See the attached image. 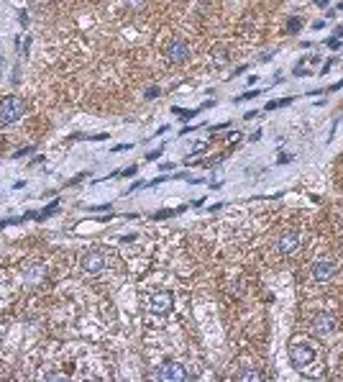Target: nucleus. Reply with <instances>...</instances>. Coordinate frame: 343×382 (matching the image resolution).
<instances>
[{"mask_svg":"<svg viewBox=\"0 0 343 382\" xmlns=\"http://www.w3.org/2000/svg\"><path fill=\"white\" fill-rule=\"evenodd\" d=\"M26 113V103L21 98H3L0 100V124H16V121Z\"/></svg>","mask_w":343,"mask_h":382,"instance_id":"f257e3e1","label":"nucleus"},{"mask_svg":"<svg viewBox=\"0 0 343 382\" xmlns=\"http://www.w3.org/2000/svg\"><path fill=\"white\" fill-rule=\"evenodd\" d=\"M154 377L161 380V382H185V380H190V372L185 370V364H180V362H164L156 370Z\"/></svg>","mask_w":343,"mask_h":382,"instance_id":"f03ea898","label":"nucleus"},{"mask_svg":"<svg viewBox=\"0 0 343 382\" xmlns=\"http://www.w3.org/2000/svg\"><path fill=\"white\" fill-rule=\"evenodd\" d=\"M310 328H312V333H318V336H331V333L338 331V320L331 313H320V316L312 318Z\"/></svg>","mask_w":343,"mask_h":382,"instance_id":"7ed1b4c3","label":"nucleus"},{"mask_svg":"<svg viewBox=\"0 0 343 382\" xmlns=\"http://www.w3.org/2000/svg\"><path fill=\"white\" fill-rule=\"evenodd\" d=\"M172 305H174V298L172 293H167V290H159V293H154L151 298H148V308H151L154 313H169L172 311Z\"/></svg>","mask_w":343,"mask_h":382,"instance_id":"20e7f679","label":"nucleus"},{"mask_svg":"<svg viewBox=\"0 0 343 382\" xmlns=\"http://www.w3.org/2000/svg\"><path fill=\"white\" fill-rule=\"evenodd\" d=\"M80 267H82V272H87V274H98L102 267H105V256H102L100 252H87V254H82V259H80Z\"/></svg>","mask_w":343,"mask_h":382,"instance_id":"39448f33","label":"nucleus"},{"mask_svg":"<svg viewBox=\"0 0 343 382\" xmlns=\"http://www.w3.org/2000/svg\"><path fill=\"white\" fill-rule=\"evenodd\" d=\"M290 359L297 367H305V364H310L312 359H315V349H310L307 344H292L290 346Z\"/></svg>","mask_w":343,"mask_h":382,"instance_id":"423d86ee","label":"nucleus"},{"mask_svg":"<svg viewBox=\"0 0 343 382\" xmlns=\"http://www.w3.org/2000/svg\"><path fill=\"white\" fill-rule=\"evenodd\" d=\"M277 249H279V254H294L297 249H300V234L297 231H285L277 239Z\"/></svg>","mask_w":343,"mask_h":382,"instance_id":"0eeeda50","label":"nucleus"},{"mask_svg":"<svg viewBox=\"0 0 343 382\" xmlns=\"http://www.w3.org/2000/svg\"><path fill=\"white\" fill-rule=\"evenodd\" d=\"M336 272H338V267H336V262H331V259H320V262L312 264V277H315L318 282H325V280L336 277Z\"/></svg>","mask_w":343,"mask_h":382,"instance_id":"6e6552de","label":"nucleus"},{"mask_svg":"<svg viewBox=\"0 0 343 382\" xmlns=\"http://www.w3.org/2000/svg\"><path fill=\"white\" fill-rule=\"evenodd\" d=\"M187 57H190V47H187L185 41H172L169 47H167V59H169V62H174V64L185 62Z\"/></svg>","mask_w":343,"mask_h":382,"instance_id":"1a4fd4ad","label":"nucleus"},{"mask_svg":"<svg viewBox=\"0 0 343 382\" xmlns=\"http://www.w3.org/2000/svg\"><path fill=\"white\" fill-rule=\"evenodd\" d=\"M292 98H282V100H274V103H266V111H274V108H285V105H290Z\"/></svg>","mask_w":343,"mask_h":382,"instance_id":"9d476101","label":"nucleus"},{"mask_svg":"<svg viewBox=\"0 0 343 382\" xmlns=\"http://www.w3.org/2000/svg\"><path fill=\"white\" fill-rule=\"evenodd\" d=\"M302 28V18H290V23H287V31L290 34H297Z\"/></svg>","mask_w":343,"mask_h":382,"instance_id":"9b49d317","label":"nucleus"},{"mask_svg":"<svg viewBox=\"0 0 343 382\" xmlns=\"http://www.w3.org/2000/svg\"><path fill=\"white\" fill-rule=\"evenodd\" d=\"M41 272H44V267H41V264H34L31 272H26V280H39V277H41Z\"/></svg>","mask_w":343,"mask_h":382,"instance_id":"f8f14e48","label":"nucleus"},{"mask_svg":"<svg viewBox=\"0 0 343 382\" xmlns=\"http://www.w3.org/2000/svg\"><path fill=\"white\" fill-rule=\"evenodd\" d=\"M325 44H328V47H331V49H333V52H336V49H341V47H343V41H341V39H336V36H331V39H328V41H325Z\"/></svg>","mask_w":343,"mask_h":382,"instance_id":"ddd939ff","label":"nucleus"},{"mask_svg":"<svg viewBox=\"0 0 343 382\" xmlns=\"http://www.w3.org/2000/svg\"><path fill=\"white\" fill-rule=\"evenodd\" d=\"M123 3H126L128 8H133V10H136V8H144V3H146V0H123Z\"/></svg>","mask_w":343,"mask_h":382,"instance_id":"4468645a","label":"nucleus"},{"mask_svg":"<svg viewBox=\"0 0 343 382\" xmlns=\"http://www.w3.org/2000/svg\"><path fill=\"white\" fill-rule=\"evenodd\" d=\"M238 380H259V372H241Z\"/></svg>","mask_w":343,"mask_h":382,"instance_id":"2eb2a0df","label":"nucleus"},{"mask_svg":"<svg viewBox=\"0 0 343 382\" xmlns=\"http://www.w3.org/2000/svg\"><path fill=\"white\" fill-rule=\"evenodd\" d=\"M31 151H34V146L28 144V146H23V149H18V151H16V157H26V154H31Z\"/></svg>","mask_w":343,"mask_h":382,"instance_id":"dca6fc26","label":"nucleus"},{"mask_svg":"<svg viewBox=\"0 0 343 382\" xmlns=\"http://www.w3.org/2000/svg\"><path fill=\"white\" fill-rule=\"evenodd\" d=\"M159 157H161V149H154V151H148V154H146L148 162H151V159H159Z\"/></svg>","mask_w":343,"mask_h":382,"instance_id":"f3484780","label":"nucleus"},{"mask_svg":"<svg viewBox=\"0 0 343 382\" xmlns=\"http://www.w3.org/2000/svg\"><path fill=\"white\" fill-rule=\"evenodd\" d=\"M156 95H159V87H148V90H146V98H148V100L156 98Z\"/></svg>","mask_w":343,"mask_h":382,"instance_id":"a211bd4d","label":"nucleus"},{"mask_svg":"<svg viewBox=\"0 0 343 382\" xmlns=\"http://www.w3.org/2000/svg\"><path fill=\"white\" fill-rule=\"evenodd\" d=\"M215 59H218L215 64H226V52H215Z\"/></svg>","mask_w":343,"mask_h":382,"instance_id":"6ab92c4d","label":"nucleus"},{"mask_svg":"<svg viewBox=\"0 0 343 382\" xmlns=\"http://www.w3.org/2000/svg\"><path fill=\"white\" fill-rule=\"evenodd\" d=\"M259 95V90H251V93H244V95H238V100H246V98H256Z\"/></svg>","mask_w":343,"mask_h":382,"instance_id":"aec40b11","label":"nucleus"},{"mask_svg":"<svg viewBox=\"0 0 343 382\" xmlns=\"http://www.w3.org/2000/svg\"><path fill=\"white\" fill-rule=\"evenodd\" d=\"M136 170H139V167H136V164H131V167H128V170H123L121 175H126V177H131V175H136Z\"/></svg>","mask_w":343,"mask_h":382,"instance_id":"412c9836","label":"nucleus"},{"mask_svg":"<svg viewBox=\"0 0 343 382\" xmlns=\"http://www.w3.org/2000/svg\"><path fill=\"white\" fill-rule=\"evenodd\" d=\"M320 28H325V21H315V23H312V31H320Z\"/></svg>","mask_w":343,"mask_h":382,"instance_id":"4be33fe9","label":"nucleus"},{"mask_svg":"<svg viewBox=\"0 0 343 382\" xmlns=\"http://www.w3.org/2000/svg\"><path fill=\"white\" fill-rule=\"evenodd\" d=\"M290 159H292V157H290V154H282V157H279V159H277V164H287V162H290Z\"/></svg>","mask_w":343,"mask_h":382,"instance_id":"5701e85b","label":"nucleus"},{"mask_svg":"<svg viewBox=\"0 0 343 382\" xmlns=\"http://www.w3.org/2000/svg\"><path fill=\"white\" fill-rule=\"evenodd\" d=\"M315 5L318 8H328V5H331V0H315Z\"/></svg>","mask_w":343,"mask_h":382,"instance_id":"b1692460","label":"nucleus"},{"mask_svg":"<svg viewBox=\"0 0 343 382\" xmlns=\"http://www.w3.org/2000/svg\"><path fill=\"white\" fill-rule=\"evenodd\" d=\"M131 146H133V144H118L113 151H126V149H131Z\"/></svg>","mask_w":343,"mask_h":382,"instance_id":"393cba45","label":"nucleus"},{"mask_svg":"<svg viewBox=\"0 0 343 382\" xmlns=\"http://www.w3.org/2000/svg\"><path fill=\"white\" fill-rule=\"evenodd\" d=\"M333 62H338V59H331V62H325V64H323V74H325L328 69H331V67H333Z\"/></svg>","mask_w":343,"mask_h":382,"instance_id":"a878e982","label":"nucleus"},{"mask_svg":"<svg viewBox=\"0 0 343 382\" xmlns=\"http://www.w3.org/2000/svg\"><path fill=\"white\" fill-rule=\"evenodd\" d=\"M90 139H93V141H102V139H108V136H105V133H95V136H90Z\"/></svg>","mask_w":343,"mask_h":382,"instance_id":"bb28decb","label":"nucleus"},{"mask_svg":"<svg viewBox=\"0 0 343 382\" xmlns=\"http://www.w3.org/2000/svg\"><path fill=\"white\" fill-rule=\"evenodd\" d=\"M167 216H172V210H159L156 213V218H167Z\"/></svg>","mask_w":343,"mask_h":382,"instance_id":"cd10ccee","label":"nucleus"},{"mask_svg":"<svg viewBox=\"0 0 343 382\" xmlns=\"http://www.w3.org/2000/svg\"><path fill=\"white\" fill-rule=\"evenodd\" d=\"M333 136H336V121H333V126H331V133H328V141H333Z\"/></svg>","mask_w":343,"mask_h":382,"instance_id":"c85d7f7f","label":"nucleus"},{"mask_svg":"<svg viewBox=\"0 0 343 382\" xmlns=\"http://www.w3.org/2000/svg\"><path fill=\"white\" fill-rule=\"evenodd\" d=\"M341 87H343V80H338L336 85H331V87H328V90H341Z\"/></svg>","mask_w":343,"mask_h":382,"instance_id":"c756f323","label":"nucleus"},{"mask_svg":"<svg viewBox=\"0 0 343 382\" xmlns=\"http://www.w3.org/2000/svg\"><path fill=\"white\" fill-rule=\"evenodd\" d=\"M333 36H336V39H341V36H343V26H338V28H336V34H333Z\"/></svg>","mask_w":343,"mask_h":382,"instance_id":"7c9ffc66","label":"nucleus"},{"mask_svg":"<svg viewBox=\"0 0 343 382\" xmlns=\"http://www.w3.org/2000/svg\"><path fill=\"white\" fill-rule=\"evenodd\" d=\"M0 67H3V57H0Z\"/></svg>","mask_w":343,"mask_h":382,"instance_id":"2f4dec72","label":"nucleus"}]
</instances>
